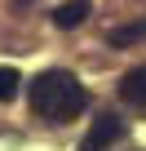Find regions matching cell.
Wrapping results in <instances>:
<instances>
[{
  "label": "cell",
  "mask_w": 146,
  "mask_h": 151,
  "mask_svg": "<svg viewBox=\"0 0 146 151\" xmlns=\"http://www.w3.org/2000/svg\"><path fill=\"white\" fill-rule=\"evenodd\" d=\"M89 9H93V0H62V5L53 9V27H62V31L80 27V22L89 18Z\"/></svg>",
  "instance_id": "obj_3"
},
{
  "label": "cell",
  "mask_w": 146,
  "mask_h": 151,
  "mask_svg": "<svg viewBox=\"0 0 146 151\" xmlns=\"http://www.w3.org/2000/svg\"><path fill=\"white\" fill-rule=\"evenodd\" d=\"M18 89H22V76H18L14 67H0V102H14Z\"/></svg>",
  "instance_id": "obj_6"
},
{
  "label": "cell",
  "mask_w": 146,
  "mask_h": 151,
  "mask_svg": "<svg viewBox=\"0 0 146 151\" xmlns=\"http://www.w3.org/2000/svg\"><path fill=\"white\" fill-rule=\"evenodd\" d=\"M27 98H31V111H36L40 120H53V124L75 120V116L89 107V89H84L71 71H62V67L40 71L36 80L27 85Z\"/></svg>",
  "instance_id": "obj_1"
},
{
  "label": "cell",
  "mask_w": 146,
  "mask_h": 151,
  "mask_svg": "<svg viewBox=\"0 0 146 151\" xmlns=\"http://www.w3.org/2000/svg\"><path fill=\"white\" fill-rule=\"evenodd\" d=\"M120 138H124V120H120L115 111H102V116L89 120V133L80 138L75 151H106V147H115Z\"/></svg>",
  "instance_id": "obj_2"
},
{
  "label": "cell",
  "mask_w": 146,
  "mask_h": 151,
  "mask_svg": "<svg viewBox=\"0 0 146 151\" xmlns=\"http://www.w3.org/2000/svg\"><path fill=\"white\" fill-rule=\"evenodd\" d=\"M137 40H146V22H124V27H111L106 31V45L111 49H128Z\"/></svg>",
  "instance_id": "obj_5"
},
{
  "label": "cell",
  "mask_w": 146,
  "mask_h": 151,
  "mask_svg": "<svg viewBox=\"0 0 146 151\" xmlns=\"http://www.w3.org/2000/svg\"><path fill=\"white\" fill-rule=\"evenodd\" d=\"M120 98H124V102H133V107H146V62H142V67H133L124 80H120Z\"/></svg>",
  "instance_id": "obj_4"
}]
</instances>
